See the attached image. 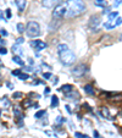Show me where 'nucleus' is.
Listing matches in <instances>:
<instances>
[{
    "label": "nucleus",
    "instance_id": "nucleus-1",
    "mask_svg": "<svg viewBox=\"0 0 122 138\" xmlns=\"http://www.w3.org/2000/svg\"><path fill=\"white\" fill-rule=\"evenodd\" d=\"M86 11V2L83 0H63L55 6L53 17L55 20L73 18Z\"/></svg>",
    "mask_w": 122,
    "mask_h": 138
},
{
    "label": "nucleus",
    "instance_id": "nucleus-2",
    "mask_svg": "<svg viewBox=\"0 0 122 138\" xmlns=\"http://www.w3.org/2000/svg\"><path fill=\"white\" fill-rule=\"evenodd\" d=\"M58 54L60 59L61 64L65 66H71L76 61V55L75 53L70 49L67 44H59L58 45Z\"/></svg>",
    "mask_w": 122,
    "mask_h": 138
},
{
    "label": "nucleus",
    "instance_id": "nucleus-3",
    "mask_svg": "<svg viewBox=\"0 0 122 138\" xmlns=\"http://www.w3.org/2000/svg\"><path fill=\"white\" fill-rule=\"evenodd\" d=\"M26 33L30 38L38 37L40 34V26H39V23H37L35 21H30L27 23V26H26Z\"/></svg>",
    "mask_w": 122,
    "mask_h": 138
},
{
    "label": "nucleus",
    "instance_id": "nucleus-4",
    "mask_svg": "<svg viewBox=\"0 0 122 138\" xmlns=\"http://www.w3.org/2000/svg\"><path fill=\"white\" fill-rule=\"evenodd\" d=\"M88 72V66L86 64H79L72 69V75L75 77H83Z\"/></svg>",
    "mask_w": 122,
    "mask_h": 138
},
{
    "label": "nucleus",
    "instance_id": "nucleus-5",
    "mask_svg": "<svg viewBox=\"0 0 122 138\" xmlns=\"http://www.w3.org/2000/svg\"><path fill=\"white\" fill-rule=\"evenodd\" d=\"M100 23H101L100 17L98 15H93L91 17V20H89V22H88V27L91 28V29H93V31H95L96 28L100 26Z\"/></svg>",
    "mask_w": 122,
    "mask_h": 138
},
{
    "label": "nucleus",
    "instance_id": "nucleus-6",
    "mask_svg": "<svg viewBox=\"0 0 122 138\" xmlns=\"http://www.w3.org/2000/svg\"><path fill=\"white\" fill-rule=\"evenodd\" d=\"M30 46H32L33 49H35V50H43V49H45L46 48V43L45 42H43V41L37 39V41L30 42Z\"/></svg>",
    "mask_w": 122,
    "mask_h": 138
},
{
    "label": "nucleus",
    "instance_id": "nucleus-7",
    "mask_svg": "<svg viewBox=\"0 0 122 138\" xmlns=\"http://www.w3.org/2000/svg\"><path fill=\"white\" fill-rule=\"evenodd\" d=\"M62 0H42V5L46 7V9H50V7H53V6H56V5H59Z\"/></svg>",
    "mask_w": 122,
    "mask_h": 138
},
{
    "label": "nucleus",
    "instance_id": "nucleus-8",
    "mask_svg": "<svg viewBox=\"0 0 122 138\" xmlns=\"http://www.w3.org/2000/svg\"><path fill=\"white\" fill-rule=\"evenodd\" d=\"M16 5L18 7V11L22 12L26 7V0H16Z\"/></svg>",
    "mask_w": 122,
    "mask_h": 138
},
{
    "label": "nucleus",
    "instance_id": "nucleus-9",
    "mask_svg": "<svg viewBox=\"0 0 122 138\" xmlns=\"http://www.w3.org/2000/svg\"><path fill=\"white\" fill-rule=\"evenodd\" d=\"M12 51L15 53L16 55H20V56H21L22 54H23V50H22V48H21V46H18L17 44L12 46Z\"/></svg>",
    "mask_w": 122,
    "mask_h": 138
},
{
    "label": "nucleus",
    "instance_id": "nucleus-10",
    "mask_svg": "<svg viewBox=\"0 0 122 138\" xmlns=\"http://www.w3.org/2000/svg\"><path fill=\"white\" fill-rule=\"evenodd\" d=\"M60 91L63 92V93H68V92L72 91V86H71V84H65V86H62L60 88Z\"/></svg>",
    "mask_w": 122,
    "mask_h": 138
},
{
    "label": "nucleus",
    "instance_id": "nucleus-11",
    "mask_svg": "<svg viewBox=\"0 0 122 138\" xmlns=\"http://www.w3.org/2000/svg\"><path fill=\"white\" fill-rule=\"evenodd\" d=\"M12 60H14V62H16V64H17V65H20V66H23V65H25L23 60H22V59L20 57V55H15Z\"/></svg>",
    "mask_w": 122,
    "mask_h": 138
},
{
    "label": "nucleus",
    "instance_id": "nucleus-12",
    "mask_svg": "<svg viewBox=\"0 0 122 138\" xmlns=\"http://www.w3.org/2000/svg\"><path fill=\"white\" fill-rule=\"evenodd\" d=\"M51 108H56L58 105H59V98L56 97V95H53L51 97Z\"/></svg>",
    "mask_w": 122,
    "mask_h": 138
},
{
    "label": "nucleus",
    "instance_id": "nucleus-13",
    "mask_svg": "<svg viewBox=\"0 0 122 138\" xmlns=\"http://www.w3.org/2000/svg\"><path fill=\"white\" fill-rule=\"evenodd\" d=\"M95 5L99 6V7H105L107 5L106 0H95Z\"/></svg>",
    "mask_w": 122,
    "mask_h": 138
},
{
    "label": "nucleus",
    "instance_id": "nucleus-14",
    "mask_svg": "<svg viewBox=\"0 0 122 138\" xmlns=\"http://www.w3.org/2000/svg\"><path fill=\"white\" fill-rule=\"evenodd\" d=\"M84 91H86V93H87V94H89V95H94L93 87H92V86H89V84H87V86L84 87Z\"/></svg>",
    "mask_w": 122,
    "mask_h": 138
},
{
    "label": "nucleus",
    "instance_id": "nucleus-15",
    "mask_svg": "<svg viewBox=\"0 0 122 138\" xmlns=\"http://www.w3.org/2000/svg\"><path fill=\"white\" fill-rule=\"evenodd\" d=\"M67 98H70V99H76V98H79V94H78L77 92H73V93H72V91H71V92L67 93Z\"/></svg>",
    "mask_w": 122,
    "mask_h": 138
},
{
    "label": "nucleus",
    "instance_id": "nucleus-16",
    "mask_svg": "<svg viewBox=\"0 0 122 138\" xmlns=\"http://www.w3.org/2000/svg\"><path fill=\"white\" fill-rule=\"evenodd\" d=\"M117 17H119V12H117V11H115V12H110V14H109V17H107V18H109L107 21H112L114 18H117Z\"/></svg>",
    "mask_w": 122,
    "mask_h": 138
},
{
    "label": "nucleus",
    "instance_id": "nucleus-17",
    "mask_svg": "<svg viewBox=\"0 0 122 138\" xmlns=\"http://www.w3.org/2000/svg\"><path fill=\"white\" fill-rule=\"evenodd\" d=\"M17 31H18V33H23V32L26 31L23 23H18V25H17Z\"/></svg>",
    "mask_w": 122,
    "mask_h": 138
},
{
    "label": "nucleus",
    "instance_id": "nucleus-18",
    "mask_svg": "<svg viewBox=\"0 0 122 138\" xmlns=\"http://www.w3.org/2000/svg\"><path fill=\"white\" fill-rule=\"evenodd\" d=\"M28 77H30V76H28L27 73H20V75H18V78H20V80H22V81H26Z\"/></svg>",
    "mask_w": 122,
    "mask_h": 138
},
{
    "label": "nucleus",
    "instance_id": "nucleus-19",
    "mask_svg": "<svg viewBox=\"0 0 122 138\" xmlns=\"http://www.w3.org/2000/svg\"><path fill=\"white\" fill-rule=\"evenodd\" d=\"M104 27L106 28V29H112L115 26H114V25H111V23H110V21H107L106 23H104Z\"/></svg>",
    "mask_w": 122,
    "mask_h": 138
},
{
    "label": "nucleus",
    "instance_id": "nucleus-20",
    "mask_svg": "<svg viewBox=\"0 0 122 138\" xmlns=\"http://www.w3.org/2000/svg\"><path fill=\"white\" fill-rule=\"evenodd\" d=\"M43 115H45V110H42V111H39V112H37L35 114V119H40Z\"/></svg>",
    "mask_w": 122,
    "mask_h": 138
},
{
    "label": "nucleus",
    "instance_id": "nucleus-21",
    "mask_svg": "<svg viewBox=\"0 0 122 138\" xmlns=\"http://www.w3.org/2000/svg\"><path fill=\"white\" fill-rule=\"evenodd\" d=\"M120 25H122V18H121V17H117V20L115 21V23H114V26L116 27V26H120Z\"/></svg>",
    "mask_w": 122,
    "mask_h": 138
},
{
    "label": "nucleus",
    "instance_id": "nucleus-22",
    "mask_svg": "<svg viewBox=\"0 0 122 138\" xmlns=\"http://www.w3.org/2000/svg\"><path fill=\"white\" fill-rule=\"evenodd\" d=\"M43 77H44L45 80H50V78H51V73H50V72H45V73H43Z\"/></svg>",
    "mask_w": 122,
    "mask_h": 138
},
{
    "label": "nucleus",
    "instance_id": "nucleus-23",
    "mask_svg": "<svg viewBox=\"0 0 122 138\" xmlns=\"http://www.w3.org/2000/svg\"><path fill=\"white\" fill-rule=\"evenodd\" d=\"M21 97H22V94H21L20 92H16V93L12 94V98H15V99H20Z\"/></svg>",
    "mask_w": 122,
    "mask_h": 138
},
{
    "label": "nucleus",
    "instance_id": "nucleus-24",
    "mask_svg": "<svg viewBox=\"0 0 122 138\" xmlns=\"http://www.w3.org/2000/svg\"><path fill=\"white\" fill-rule=\"evenodd\" d=\"M101 112H103V115H104L105 117H107V116H109V111L106 110V108H103V109H101Z\"/></svg>",
    "mask_w": 122,
    "mask_h": 138
},
{
    "label": "nucleus",
    "instance_id": "nucleus-25",
    "mask_svg": "<svg viewBox=\"0 0 122 138\" xmlns=\"http://www.w3.org/2000/svg\"><path fill=\"white\" fill-rule=\"evenodd\" d=\"M5 54H7V50L5 48H0V55H5Z\"/></svg>",
    "mask_w": 122,
    "mask_h": 138
},
{
    "label": "nucleus",
    "instance_id": "nucleus-26",
    "mask_svg": "<svg viewBox=\"0 0 122 138\" xmlns=\"http://www.w3.org/2000/svg\"><path fill=\"white\" fill-rule=\"evenodd\" d=\"M122 2V0H115V2H114V6L115 7H117V6H120Z\"/></svg>",
    "mask_w": 122,
    "mask_h": 138
},
{
    "label": "nucleus",
    "instance_id": "nucleus-27",
    "mask_svg": "<svg viewBox=\"0 0 122 138\" xmlns=\"http://www.w3.org/2000/svg\"><path fill=\"white\" fill-rule=\"evenodd\" d=\"M20 73H22L21 70H15V71H12V75H15V76H18Z\"/></svg>",
    "mask_w": 122,
    "mask_h": 138
},
{
    "label": "nucleus",
    "instance_id": "nucleus-28",
    "mask_svg": "<svg viewBox=\"0 0 122 138\" xmlns=\"http://www.w3.org/2000/svg\"><path fill=\"white\" fill-rule=\"evenodd\" d=\"M23 42H25V39H23L22 37H20V38H17L16 43H17V44H21V43H23Z\"/></svg>",
    "mask_w": 122,
    "mask_h": 138
},
{
    "label": "nucleus",
    "instance_id": "nucleus-29",
    "mask_svg": "<svg viewBox=\"0 0 122 138\" xmlns=\"http://www.w3.org/2000/svg\"><path fill=\"white\" fill-rule=\"evenodd\" d=\"M0 33H1V36H7V32H6L4 28H1V29H0Z\"/></svg>",
    "mask_w": 122,
    "mask_h": 138
},
{
    "label": "nucleus",
    "instance_id": "nucleus-30",
    "mask_svg": "<svg viewBox=\"0 0 122 138\" xmlns=\"http://www.w3.org/2000/svg\"><path fill=\"white\" fill-rule=\"evenodd\" d=\"M11 16H12V14H11V11H10V10H6V17H7V18H10Z\"/></svg>",
    "mask_w": 122,
    "mask_h": 138
},
{
    "label": "nucleus",
    "instance_id": "nucleus-31",
    "mask_svg": "<svg viewBox=\"0 0 122 138\" xmlns=\"http://www.w3.org/2000/svg\"><path fill=\"white\" fill-rule=\"evenodd\" d=\"M83 137V135L82 133H79V132H76V138H82Z\"/></svg>",
    "mask_w": 122,
    "mask_h": 138
},
{
    "label": "nucleus",
    "instance_id": "nucleus-32",
    "mask_svg": "<svg viewBox=\"0 0 122 138\" xmlns=\"http://www.w3.org/2000/svg\"><path fill=\"white\" fill-rule=\"evenodd\" d=\"M94 136H95V138H99V133L96 131H94Z\"/></svg>",
    "mask_w": 122,
    "mask_h": 138
},
{
    "label": "nucleus",
    "instance_id": "nucleus-33",
    "mask_svg": "<svg viewBox=\"0 0 122 138\" xmlns=\"http://www.w3.org/2000/svg\"><path fill=\"white\" fill-rule=\"evenodd\" d=\"M5 44V41H2L1 38H0V45H4Z\"/></svg>",
    "mask_w": 122,
    "mask_h": 138
},
{
    "label": "nucleus",
    "instance_id": "nucleus-34",
    "mask_svg": "<svg viewBox=\"0 0 122 138\" xmlns=\"http://www.w3.org/2000/svg\"><path fill=\"white\" fill-rule=\"evenodd\" d=\"M48 93H50V88H46L45 89V94H48Z\"/></svg>",
    "mask_w": 122,
    "mask_h": 138
},
{
    "label": "nucleus",
    "instance_id": "nucleus-35",
    "mask_svg": "<svg viewBox=\"0 0 122 138\" xmlns=\"http://www.w3.org/2000/svg\"><path fill=\"white\" fill-rule=\"evenodd\" d=\"M66 110L68 111V112H71V109H70V106H68V105H67V106H66Z\"/></svg>",
    "mask_w": 122,
    "mask_h": 138
},
{
    "label": "nucleus",
    "instance_id": "nucleus-36",
    "mask_svg": "<svg viewBox=\"0 0 122 138\" xmlns=\"http://www.w3.org/2000/svg\"><path fill=\"white\" fill-rule=\"evenodd\" d=\"M0 20H4V16H2V14H1V11H0Z\"/></svg>",
    "mask_w": 122,
    "mask_h": 138
},
{
    "label": "nucleus",
    "instance_id": "nucleus-37",
    "mask_svg": "<svg viewBox=\"0 0 122 138\" xmlns=\"http://www.w3.org/2000/svg\"><path fill=\"white\" fill-rule=\"evenodd\" d=\"M82 138H91V137H88L87 135H83V137H82Z\"/></svg>",
    "mask_w": 122,
    "mask_h": 138
},
{
    "label": "nucleus",
    "instance_id": "nucleus-38",
    "mask_svg": "<svg viewBox=\"0 0 122 138\" xmlns=\"http://www.w3.org/2000/svg\"><path fill=\"white\" fill-rule=\"evenodd\" d=\"M121 41H122V34H121Z\"/></svg>",
    "mask_w": 122,
    "mask_h": 138
}]
</instances>
